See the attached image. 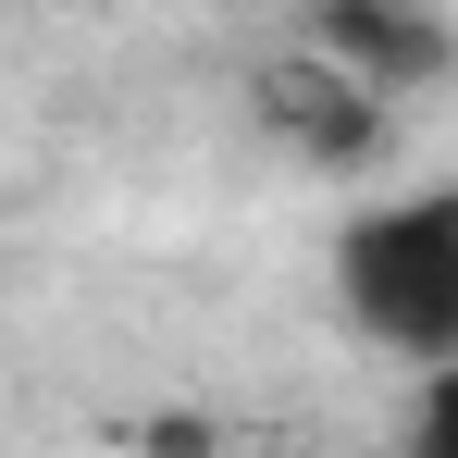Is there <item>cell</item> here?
I'll use <instances>...</instances> for the list:
<instances>
[{"instance_id": "obj_4", "label": "cell", "mask_w": 458, "mask_h": 458, "mask_svg": "<svg viewBox=\"0 0 458 458\" xmlns=\"http://www.w3.org/2000/svg\"><path fill=\"white\" fill-rule=\"evenodd\" d=\"M409 458H458V372L434 360V384H421V434H409Z\"/></svg>"}, {"instance_id": "obj_3", "label": "cell", "mask_w": 458, "mask_h": 458, "mask_svg": "<svg viewBox=\"0 0 458 458\" xmlns=\"http://www.w3.org/2000/svg\"><path fill=\"white\" fill-rule=\"evenodd\" d=\"M273 124L347 161V149H372V87H347L335 63H285V75H273Z\"/></svg>"}, {"instance_id": "obj_2", "label": "cell", "mask_w": 458, "mask_h": 458, "mask_svg": "<svg viewBox=\"0 0 458 458\" xmlns=\"http://www.w3.org/2000/svg\"><path fill=\"white\" fill-rule=\"evenodd\" d=\"M322 63L347 87H434L446 75V25L421 0H322Z\"/></svg>"}, {"instance_id": "obj_1", "label": "cell", "mask_w": 458, "mask_h": 458, "mask_svg": "<svg viewBox=\"0 0 458 458\" xmlns=\"http://www.w3.org/2000/svg\"><path fill=\"white\" fill-rule=\"evenodd\" d=\"M335 298L347 322L396 347V360H458V199L421 186V199H384L335 235Z\"/></svg>"}]
</instances>
